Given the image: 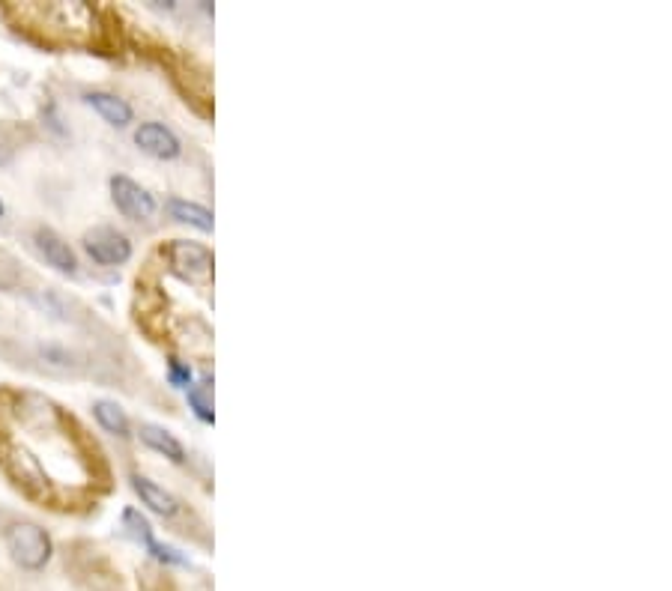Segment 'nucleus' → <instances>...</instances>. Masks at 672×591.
<instances>
[{"mask_svg": "<svg viewBox=\"0 0 672 591\" xmlns=\"http://www.w3.org/2000/svg\"><path fill=\"white\" fill-rule=\"evenodd\" d=\"M132 490H135V493L141 496V502H144L150 511H156L159 517H174V514L180 511L177 496L168 493L165 487H159L156 481L144 478V475H135V478H132Z\"/></svg>", "mask_w": 672, "mask_h": 591, "instance_id": "7", "label": "nucleus"}, {"mask_svg": "<svg viewBox=\"0 0 672 591\" xmlns=\"http://www.w3.org/2000/svg\"><path fill=\"white\" fill-rule=\"evenodd\" d=\"M21 284V266L18 260L0 248V290H15Z\"/></svg>", "mask_w": 672, "mask_h": 591, "instance_id": "12", "label": "nucleus"}, {"mask_svg": "<svg viewBox=\"0 0 672 591\" xmlns=\"http://www.w3.org/2000/svg\"><path fill=\"white\" fill-rule=\"evenodd\" d=\"M84 248L102 266H120L132 257V242L114 227H93L84 233Z\"/></svg>", "mask_w": 672, "mask_h": 591, "instance_id": "2", "label": "nucleus"}, {"mask_svg": "<svg viewBox=\"0 0 672 591\" xmlns=\"http://www.w3.org/2000/svg\"><path fill=\"white\" fill-rule=\"evenodd\" d=\"M0 218H3V200H0Z\"/></svg>", "mask_w": 672, "mask_h": 591, "instance_id": "16", "label": "nucleus"}, {"mask_svg": "<svg viewBox=\"0 0 672 591\" xmlns=\"http://www.w3.org/2000/svg\"><path fill=\"white\" fill-rule=\"evenodd\" d=\"M135 144H138L147 156H153V159H165V162H171V159H177V156L183 153L180 138H177L168 126H162V123H141L138 132H135Z\"/></svg>", "mask_w": 672, "mask_h": 591, "instance_id": "5", "label": "nucleus"}, {"mask_svg": "<svg viewBox=\"0 0 672 591\" xmlns=\"http://www.w3.org/2000/svg\"><path fill=\"white\" fill-rule=\"evenodd\" d=\"M33 242H36V251L57 269V272H66V275H72L75 269H78V260H75V251L69 248V242L60 236V233H54L51 227H39L36 233H33Z\"/></svg>", "mask_w": 672, "mask_h": 591, "instance_id": "6", "label": "nucleus"}, {"mask_svg": "<svg viewBox=\"0 0 672 591\" xmlns=\"http://www.w3.org/2000/svg\"><path fill=\"white\" fill-rule=\"evenodd\" d=\"M168 212L177 218V221H183V224H192V227H198V230H204V233H210L213 230V212L207 209V206H201V203H192V200H180V197H174V200H168Z\"/></svg>", "mask_w": 672, "mask_h": 591, "instance_id": "10", "label": "nucleus"}, {"mask_svg": "<svg viewBox=\"0 0 672 591\" xmlns=\"http://www.w3.org/2000/svg\"><path fill=\"white\" fill-rule=\"evenodd\" d=\"M189 403H192V409L201 421H213V403H210L204 389H189Z\"/></svg>", "mask_w": 672, "mask_h": 591, "instance_id": "13", "label": "nucleus"}, {"mask_svg": "<svg viewBox=\"0 0 672 591\" xmlns=\"http://www.w3.org/2000/svg\"><path fill=\"white\" fill-rule=\"evenodd\" d=\"M3 541H6L12 562L21 565L24 571H39L51 559V538L36 523H12L6 529Z\"/></svg>", "mask_w": 672, "mask_h": 591, "instance_id": "1", "label": "nucleus"}, {"mask_svg": "<svg viewBox=\"0 0 672 591\" xmlns=\"http://www.w3.org/2000/svg\"><path fill=\"white\" fill-rule=\"evenodd\" d=\"M111 197H114V203H117V209L126 215V218H132V221H147V218H153V212H156V200L153 195L147 192V189H141L135 180H129V177H114L111 180Z\"/></svg>", "mask_w": 672, "mask_h": 591, "instance_id": "4", "label": "nucleus"}, {"mask_svg": "<svg viewBox=\"0 0 672 591\" xmlns=\"http://www.w3.org/2000/svg\"><path fill=\"white\" fill-rule=\"evenodd\" d=\"M141 442L144 445H150L153 451H159V454H165L168 460H174V463H183L186 460V448L180 445V439H174L165 427H159V424H141Z\"/></svg>", "mask_w": 672, "mask_h": 591, "instance_id": "9", "label": "nucleus"}, {"mask_svg": "<svg viewBox=\"0 0 672 591\" xmlns=\"http://www.w3.org/2000/svg\"><path fill=\"white\" fill-rule=\"evenodd\" d=\"M84 102H87L105 123H111V126H117V129H123V126L132 123V108H129V102L120 99V96H114V93H102V90H96V93H87Z\"/></svg>", "mask_w": 672, "mask_h": 591, "instance_id": "8", "label": "nucleus"}, {"mask_svg": "<svg viewBox=\"0 0 672 591\" xmlns=\"http://www.w3.org/2000/svg\"><path fill=\"white\" fill-rule=\"evenodd\" d=\"M9 156H12V147H9V144L3 141V135H0V162H6Z\"/></svg>", "mask_w": 672, "mask_h": 591, "instance_id": "15", "label": "nucleus"}, {"mask_svg": "<svg viewBox=\"0 0 672 591\" xmlns=\"http://www.w3.org/2000/svg\"><path fill=\"white\" fill-rule=\"evenodd\" d=\"M93 415H96V421H99L108 433H114V436H129V418H126V412H123L114 400H96V403H93Z\"/></svg>", "mask_w": 672, "mask_h": 591, "instance_id": "11", "label": "nucleus"}, {"mask_svg": "<svg viewBox=\"0 0 672 591\" xmlns=\"http://www.w3.org/2000/svg\"><path fill=\"white\" fill-rule=\"evenodd\" d=\"M168 260H171L177 275L192 278V281L210 278V272H213V254H210V248H204L198 242H186V239L171 242Z\"/></svg>", "mask_w": 672, "mask_h": 591, "instance_id": "3", "label": "nucleus"}, {"mask_svg": "<svg viewBox=\"0 0 672 591\" xmlns=\"http://www.w3.org/2000/svg\"><path fill=\"white\" fill-rule=\"evenodd\" d=\"M168 374H171V383H174V386H180V389H189V386H192V371H189L186 365H180L177 359H171Z\"/></svg>", "mask_w": 672, "mask_h": 591, "instance_id": "14", "label": "nucleus"}]
</instances>
